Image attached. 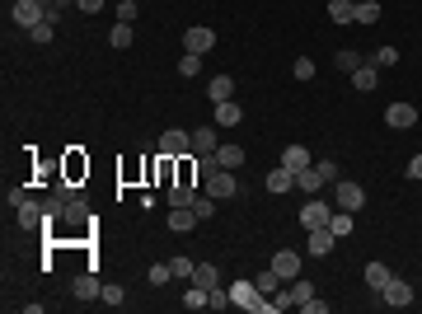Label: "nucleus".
Listing matches in <instances>:
<instances>
[{"label":"nucleus","instance_id":"5701e85b","mask_svg":"<svg viewBox=\"0 0 422 314\" xmlns=\"http://www.w3.org/2000/svg\"><path fill=\"white\" fill-rule=\"evenodd\" d=\"M267 188H272V192H291V188H296V173L286 169V164L267 169Z\"/></svg>","mask_w":422,"mask_h":314},{"label":"nucleus","instance_id":"6ab92c4d","mask_svg":"<svg viewBox=\"0 0 422 314\" xmlns=\"http://www.w3.org/2000/svg\"><path fill=\"white\" fill-rule=\"evenodd\" d=\"M296 188H300V192H310V197H319V192H324L328 183L319 178V169L310 164V169H300V173H296Z\"/></svg>","mask_w":422,"mask_h":314},{"label":"nucleus","instance_id":"a211bd4d","mask_svg":"<svg viewBox=\"0 0 422 314\" xmlns=\"http://www.w3.org/2000/svg\"><path fill=\"white\" fill-rule=\"evenodd\" d=\"M169 230H178V235L197 230V211H192V206H174L169 211Z\"/></svg>","mask_w":422,"mask_h":314},{"label":"nucleus","instance_id":"0eeeda50","mask_svg":"<svg viewBox=\"0 0 422 314\" xmlns=\"http://www.w3.org/2000/svg\"><path fill=\"white\" fill-rule=\"evenodd\" d=\"M211 48H216V33L206 29V24H192V29L183 33V52H197V57H206Z\"/></svg>","mask_w":422,"mask_h":314},{"label":"nucleus","instance_id":"6e6552de","mask_svg":"<svg viewBox=\"0 0 422 314\" xmlns=\"http://www.w3.org/2000/svg\"><path fill=\"white\" fill-rule=\"evenodd\" d=\"M15 220L24 225V230H43V225H47V202H33V197H29L24 206H15Z\"/></svg>","mask_w":422,"mask_h":314},{"label":"nucleus","instance_id":"4c0bfd02","mask_svg":"<svg viewBox=\"0 0 422 314\" xmlns=\"http://www.w3.org/2000/svg\"><path fill=\"white\" fill-rule=\"evenodd\" d=\"M371 66L390 71V66H399V52H394V48H380V52H371Z\"/></svg>","mask_w":422,"mask_h":314},{"label":"nucleus","instance_id":"c03bdc74","mask_svg":"<svg viewBox=\"0 0 422 314\" xmlns=\"http://www.w3.org/2000/svg\"><path fill=\"white\" fill-rule=\"evenodd\" d=\"M291 76H296V80H310V76H314V62H310V57H296V66H291Z\"/></svg>","mask_w":422,"mask_h":314},{"label":"nucleus","instance_id":"ea45409f","mask_svg":"<svg viewBox=\"0 0 422 314\" xmlns=\"http://www.w3.org/2000/svg\"><path fill=\"white\" fill-rule=\"evenodd\" d=\"M314 169H319V178H324L328 188H333V183H338V178H343V173H338V164H333V159H319V164H314Z\"/></svg>","mask_w":422,"mask_h":314},{"label":"nucleus","instance_id":"49530a36","mask_svg":"<svg viewBox=\"0 0 422 314\" xmlns=\"http://www.w3.org/2000/svg\"><path fill=\"white\" fill-rule=\"evenodd\" d=\"M99 300H104V305H122L127 291H122V286H104V296H99Z\"/></svg>","mask_w":422,"mask_h":314},{"label":"nucleus","instance_id":"a18cd8bd","mask_svg":"<svg viewBox=\"0 0 422 314\" xmlns=\"http://www.w3.org/2000/svg\"><path fill=\"white\" fill-rule=\"evenodd\" d=\"M169 277H174V267H169V263H155V267H150V282H155V286H164Z\"/></svg>","mask_w":422,"mask_h":314},{"label":"nucleus","instance_id":"c756f323","mask_svg":"<svg viewBox=\"0 0 422 314\" xmlns=\"http://www.w3.org/2000/svg\"><path fill=\"white\" fill-rule=\"evenodd\" d=\"M216 159H220V169H239L244 164V150L239 145H216Z\"/></svg>","mask_w":422,"mask_h":314},{"label":"nucleus","instance_id":"39448f33","mask_svg":"<svg viewBox=\"0 0 422 314\" xmlns=\"http://www.w3.org/2000/svg\"><path fill=\"white\" fill-rule=\"evenodd\" d=\"M328 216H333V202H324V197H310V202L300 206V225H305V230L328 225Z\"/></svg>","mask_w":422,"mask_h":314},{"label":"nucleus","instance_id":"a19ab883","mask_svg":"<svg viewBox=\"0 0 422 314\" xmlns=\"http://www.w3.org/2000/svg\"><path fill=\"white\" fill-rule=\"evenodd\" d=\"M220 169V159H216V150H211V155H197V173H202V178H211V173Z\"/></svg>","mask_w":422,"mask_h":314},{"label":"nucleus","instance_id":"603ef678","mask_svg":"<svg viewBox=\"0 0 422 314\" xmlns=\"http://www.w3.org/2000/svg\"><path fill=\"white\" fill-rule=\"evenodd\" d=\"M80 10H85V15H99V10H104V0H80Z\"/></svg>","mask_w":422,"mask_h":314},{"label":"nucleus","instance_id":"ddd939ff","mask_svg":"<svg viewBox=\"0 0 422 314\" xmlns=\"http://www.w3.org/2000/svg\"><path fill=\"white\" fill-rule=\"evenodd\" d=\"M380 300H385L390 310H404V305H413V286H408V282H399V277H390V286L380 291Z\"/></svg>","mask_w":422,"mask_h":314},{"label":"nucleus","instance_id":"dca6fc26","mask_svg":"<svg viewBox=\"0 0 422 314\" xmlns=\"http://www.w3.org/2000/svg\"><path fill=\"white\" fill-rule=\"evenodd\" d=\"M216 122L211 127H197V131H192V155H211V150H216Z\"/></svg>","mask_w":422,"mask_h":314},{"label":"nucleus","instance_id":"4be33fe9","mask_svg":"<svg viewBox=\"0 0 422 314\" xmlns=\"http://www.w3.org/2000/svg\"><path fill=\"white\" fill-rule=\"evenodd\" d=\"M281 164H286L291 173L310 169V150H305V145H286V150H281Z\"/></svg>","mask_w":422,"mask_h":314},{"label":"nucleus","instance_id":"2f4dec72","mask_svg":"<svg viewBox=\"0 0 422 314\" xmlns=\"http://www.w3.org/2000/svg\"><path fill=\"white\" fill-rule=\"evenodd\" d=\"M169 267H174V277H183V282H192V272H197V263H192L188 253H174Z\"/></svg>","mask_w":422,"mask_h":314},{"label":"nucleus","instance_id":"de8ad7c7","mask_svg":"<svg viewBox=\"0 0 422 314\" xmlns=\"http://www.w3.org/2000/svg\"><path fill=\"white\" fill-rule=\"evenodd\" d=\"M118 19L132 24V19H136V0H118Z\"/></svg>","mask_w":422,"mask_h":314},{"label":"nucleus","instance_id":"09e8293b","mask_svg":"<svg viewBox=\"0 0 422 314\" xmlns=\"http://www.w3.org/2000/svg\"><path fill=\"white\" fill-rule=\"evenodd\" d=\"M5 202H10V206H24V202H29V188H5Z\"/></svg>","mask_w":422,"mask_h":314},{"label":"nucleus","instance_id":"20e7f679","mask_svg":"<svg viewBox=\"0 0 422 314\" xmlns=\"http://www.w3.org/2000/svg\"><path fill=\"white\" fill-rule=\"evenodd\" d=\"M160 155H169V159L192 155V131H178V127H169V131L160 136Z\"/></svg>","mask_w":422,"mask_h":314},{"label":"nucleus","instance_id":"79ce46f5","mask_svg":"<svg viewBox=\"0 0 422 314\" xmlns=\"http://www.w3.org/2000/svg\"><path fill=\"white\" fill-rule=\"evenodd\" d=\"M291 296H296V305H305V300L314 296V286L305 282V277H296V282H291Z\"/></svg>","mask_w":422,"mask_h":314},{"label":"nucleus","instance_id":"3c124183","mask_svg":"<svg viewBox=\"0 0 422 314\" xmlns=\"http://www.w3.org/2000/svg\"><path fill=\"white\" fill-rule=\"evenodd\" d=\"M408 178H418V183H422V155L408 159Z\"/></svg>","mask_w":422,"mask_h":314},{"label":"nucleus","instance_id":"37998d69","mask_svg":"<svg viewBox=\"0 0 422 314\" xmlns=\"http://www.w3.org/2000/svg\"><path fill=\"white\" fill-rule=\"evenodd\" d=\"M29 38H33V43H52V19L33 24V29H29Z\"/></svg>","mask_w":422,"mask_h":314},{"label":"nucleus","instance_id":"9b49d317","mask_svg":"<svg viewBox=\"0 0 422 314\" xmlns=\"http://www.w3.org/2000/svg\"><path fill=\"white\" fill-rule=\"evenodd\" d=\"M385 122H390L394 131H408V127L418 122V108H413V104H404V99H399V104H390V108H385Z\"/></svg>","mask_w":422,"mask_h":314},{"label":"nucleus","instance_id":"58836bf2","mask_svg":"<svg viewBox=\"0 0 422 314\" xmlns=\"http://www.w3.org/2000/svg\"><path fill=\"white\" fill-rule=\"evenodd\" d=\"M361 62H366V57H361V52H352V48H347V52H338V71H347V76H352V71H357Z\"/></svg>","mask_w":422,"mask_h":314},{"label":"nucleus","instance_id":"7c9ffc66","mask_svg":"<svg viewBox=\"0 0 422 314\" xmlns=\"http://www.w3.org/2000/svg\"><path fill=\"white\" fill-rule=\"evenodd\" d=\"M206 300H211V291H206V286H188V296H183V310H206Z\"/></svg>","mask_w":422,"mask_h":314},{"label":"nucleus","instance_id":"aec40b11","mask_svg":"<svg viewBox=\"0 0 422 314\" xmlns=\"http://www.w3.org/2000/svg\"><path fill=\"white\" fill-rule=\"evenodd\" d=\"M206 94H211V104H225V99H234V76H211Z\"/></svg>","mask_w":422,"mask_h":314},{"label":"nucleus","instance_id":"72a5a7b5","mask_svg":"<svg viewBox=\"0 0 422 314\" xmlns=\"http://www.w3.org/2000/svg\"><path fill=\"white\" fill-rule=\"evenodd\" d=\"M375 19H380V5L375 0H357V19L352 24H375Z\"/></svg>","mask_w":422,"mask_h":314},{"label":"nucleus","instance_id":"f257e3e1","mask_svg":"<svg viewBox=\"0 0 422 314\" xmlns=\"http://www.w3.org/2000/svg\"><path fill=\"white\" fill-rule=\"evenodd\" d=\"M62 220H66V230L57 239H80V235H90V206L80 202H66V211H62Z\"/></svg>","mask_w":422,"mask_h":314},{"label":"nucleus","instance_id":"cd10ccee","mask_svg":"<svg viewBox=\"0 0 422 314\" xmlns=\"http://www.w3.org/2000/svg\"><path fill=\"white\" fill-rule=\"evenodd\" d=\"M253 286H258V291H263V296H277V291H281V277H277V272H272V263H267L263 272H258V277H253Z\"/></svg>","mask_w":422,"mask_h":314},{"label":"nucleus","instance_id":"8fccbe9b","mask_svg":"<svg viewBox=\"0 0 422 314\" xmlns=\"http://www.w3.org/2000/svg\"><path fill=\"white\" fill-rule=\"evenodd\" d=\"M300 310H305V314H324V310H328V300H319V296H310V300H305V305H300Z\"/></svg>","mask_w":422,"mask_h":314},{"label":"nucleus","instance_id":"bb28decb","mask_svg":"<svg viewBox=\"0 0 422 314\" xmlns=\"http://www.w3.org/2000/svg\"><path fill=\"white\" fill-rule=\"evenodd\" d=\"M108 43H113L118 52H127L132 43H136V33H132V24H122V19H118V24H113V33H108Z\"/></svg>","mask_w":422,"mask_h":314},{"label":"nucleus","instance_id":"864d4df0","mask_svg":"<svg viewBox=\"0 0 422 314\" xmlns=\"http://www.w3.org/2000/svg\"><path fill=\"white\" fill-rule=\"evenodd\" d=\"M38 5H47V10H52V5H57V0H38Z\"/></svg>","mask_w":422,"mask_h":314},{"label":"nucleus","instance_id":"473e14b6","mask_svg":"<svg viewBox=\"0 0 422 314\" xmlns=\"http://www.w3.org/2000/svg\"><path fill=\"white\" fill-rule=\"evenodd\" d=\"M192 282L197 286H206V291H211V286H220V272L211 263H197V272H192Z\"/></svg>","mask_w":422,"mask_h":314},{"label":"nucleus","instance_id":"f03ea898","mask_svg":"<svg viewBox=\"0 0 422 314\" xmlns=\"http://www.w3.org/2000/svg\"><path fill=\"white\" fill-rule=\"evenodd\" d=\"M333 206H338V211H361V206H366V188L338 178V183H333Z\"/></svg>","mask_w":422,"mask_h":314},{"label":"nucleus","instance_id":"f3484780","mask_svg":"<svg viewBox=\"0 0 422 314\" xmlns=\"http://www.w3.org/2000/svg\"><path fill=\"white\" fill-rule=\"evenodd\" d=\"M305 235H310V253L314 258H324V253H333V230H328V225H319V230H305Z\"/></svg>","mask_w":422,"mask_h":314},{"label":"nucleus","instance_id":"a878e982","mask_svg":"<svg viewBox=\"0 0 422 314\" xmlns=\"http://www.w3.org/2000/svg\"><path fill=\"white\" fill-rule=\"evenodd\" d=\"M169 192V206H192L197 202V188L192 183H174V188H164Z\"/></svg>","mask_w":422,"mask_h":314},{"label":"nucleus","instance_id":"9d476101","mask_svg":"<svg viewBox=\"0 0 422 314\" xmlns=\"http://www.w3.org/2000/svg\"><path fill=\"white\" fill-rule=\"evenodd\" d=\"M47 19V5H38V0H15V24L24 33L33 29V24H43Z\"/></svg>","mask_w":422,"mask_h":314},{"label":"nucleus","instance_id":"2eb2a0df","mask_svg":"<svg viewBox=\"0 0 422 314\" xmlns=\"http://www.w3.org/2000/svg\"><path fill=\"white\" fill-rule=\"evenodd\" d=\"M352 85H357L361 94H371L375 85H380V66H371V62H361L357 71H352Z\"/></svg>","mask_w":422,"mask_h":314},{"label":"nucleus","instance_id":"c85d7f7f","mask_svg":"<svg viewBox=\"0 0 422 314\" xmlns=\"http://www.w3.org/2000/svg\"><path fill=\"white\" fill-rule=\"evenodd\" d=\"M328 230H333L338 239H347V235H352V211H338V206H333V216H328Z\"/></svg>","mask_w":422,"mask_h":314},{"label":"nucleus","instance_id":"e433bc0d","mask_svg":"<svg viewBox=\"0 0 422 314\" xmlns=\"http://www.w3.org/2000/svg\"><path fill=\"white\" fill-rule=\"evenodd\" d=\"M192 211H197V220H211V216H216V197H211V192H202V197L192 202Z\"/></svg>","mask_w":422,"mask_h":314},{"label":"nucleus","instance_id":"b1692460","mask_svg":"<svg viewBox=\"0 0 422 314\" xmlns=\"http://www.w3.org/2000/svg\"><path fill=\"white\" fill-rule=\"evenodd\" d=\"M328 19L333 24H352L357 19V0H328Z\"/></svg>","mask_w":422,"mask_h":314},{"label":"nucleus","instance_id":"f8f14e48","mask_svg":"<svg viewBox=\"0 0 422 314\" xmlns=\"http://www.w3.org/2000/svg\"><path fill=\"white\" fill-rule=\"evenodd\" d=\"M62 178H71V183H85V178H90V159L80 155V150H66V155H62Z\"/></svg>","mask_w":422,"mask_h":314},{"label":"nucleus","instance_id":"7ed1b4c3","mask_svg":"<svg viewBox=\"0 0 422 314\" xmlns=\"http://www.w3.org/2000/svg\"><path fill=\"white\" fill-rule=\"evenodd\" d=\"M202 192H211V197H216V202H225V197H239V178H234V169H216L211 173V178H206V188Z\"/></svg>","mask_w":422,"mask_h":314},{"label":"nucleus","instance_id":"412c9836","mask_svg":"<svg viewBox=\"0 0 422 314\" xmlns=\"http://www.w3.org/2000/svg\"><path fill=\"white\" fill-rule=\"evenodd\" d=\"M239 117H244V113H239V104H234V99L216 104V113H211V122H216V127H239Z\"/></svg>","mask_w":422,"mask_h":314},{"label":"nucleus","instance_id":"393cba45","mask_svg":"<svg viewBox=\"0 0 422 314\" xmlns=\"http://www.w3.org/2000/svg\"><path fill=\"white\" fill-rule=\"evenodd\" d=\"M390 267L385 263H366V286H371V291H385V286H390Z\"/></svg>","mask_w":422,"mask_h":314},{"label":"nucleus","instance_id":"1a4fd4ad","mask_svg":"<svg viewBox=\"0 0 422 314\" xmlns=\"http://www.w3.org/2000/svg\"><path fill=\"white\" fill-rule=\"evenodd\" d=\"M272 272H277L281 282H296L300 277V253L296 249H277L272 253Z\"/></svg>","mask_w":422,"mask_h":314},{"label":"nucleus","instance_id":"f704fd0d","mask_svg":"<svg viewBox=\"0 0 422 314\" xmlns=\"http://www.w3.org/2000/svg\"><path fill=\"white\" fill-rule=\"evenodd\" d=\"M178 76H202V57L197 52H183L178 57Z\"/></svg>","mask_w":422,"mask_h":314},{"label":"nucleus","instance_id":"c9c22d12","mask_svg":"<svg viewBox=\"0 0 422 314\" xmlns=\"http://www.w3.org/2000/svg\"><path fill=\"white\" fill-rule=\"evenodd\" d=\"M230 286H211V300H206V310H230Z\"/></svg>","mask_w":422,"mask_h":314},{"label":"nucleus","instance_id":"423d86ee","mask_svg":"<svg viewBox=\"0 0 422 314\" xmlns=\"http://www.w3.org/2000/svg\"><path fill=\"white\" fill-rule=\"evenodd\" d=\"M230 300L239 305V310H258V314H263V305H267V296H263L253 282H234V286H230Z\"/></svg>","mask_w":422,"mask_h":314},{"label":"nucleus","instance_id":"4468645a","mask_svg":"<svg viewBox=\"0 0 422 314\" xmlns=\"http://www.w3.org/2000/svg\"><path fill=\"white\" fill-rule=\"evenodd\" d=\"M76 296L80 300H99V296H104V282L94 277V267H85V272L76 277Z\"/></svg>","mask_w":422,"mask_h":314}]
</instances>
